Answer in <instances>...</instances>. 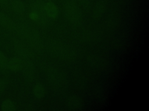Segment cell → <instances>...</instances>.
Returning <instances> with one entry per match:
<instances>
[{"instance_id":"1","label":"cell","mask_w":149,"mask_h":111,"mask_svg":"<svg viewBox=\"0 0 149 111\" xmlns=\"http://www.w3.org/2000/svg\"><path fill=\"white\" fill-rule=\"evenodd\" d=\"M19 31L26 39L29 45L37 51H40L42 49V40L38 33L34 29L27 26H20Z\"/></svg>"},{"instance_id":"2","label":"cell","mask_w":149,"mask_h":111,"mask_svg":"<svg viewBox=\"0 0 149 111\" xmlns=\"http://www.w3.org/2000/svg\"><path fill=\"white\" fill-rule=\"evenodd\" d=\"M49 84L55 88L61 90L66 87L67 80L63 73L59 69L51 67L47 72Z\"/></svg>"},{"instance_id":"3","label":"cell","mask_w":149,"mask_h":111,"mask_svg":"<svg viewBox=\"0 0 149 111\" xmlns=\"http://www.w3.org/2000/svg\"><path fill=\"white\" fill-rule=\"evenodd\" d=\"M65 15L67 19L74 25H79L82 20L81 13L77 5L72 1H68L64 7Z\"/></svg>"},{"instance_id":"4","label":"cell","mask_w":149,"mask_h":111,"mask_svg":"<svg viewBox=\"0 0 149 111\" xmlns=\"http://www.w3.org/2000/svg\"><path fill=\"white\" fill-rule=\"evenodd\" d=\"M48 47L51 53L60 59H70L73 56L71 49L58 42H51Z\"/></svg>"},{"instance_id":"5","label":"cell","mask_w":149,"mask_h":111,"mask_svg":"<svg viewBox=\"0 0 149 111\" xmlns=\"http://www.w3.org/2000/svg\"><path fill=\"white\" fill-rule=\"evenodd\" d=\"M33 10L37 13L39 16L40 23L45 24L47 23L48 17H47L45 10V3L42 0H34L32 3Z\"/></svg>"},{"instance_id":"6","label":"cell","mask_w":149,"mask_h":111,"mask_svg":"<svg viewBox=\"0 0 149 111\" xmlns=\"http://www.w3.org/2000/svg\"><path fill=\"white\" fill-rule=\"evenodd\" d=\"M45 10L47 17L51 19L56 18L59 14L58 6L52 1H48L45 3Z\"/></svg>"},{"instance_id":"7","label":"cell","mask_w":149,"mask_h":111,"mask_svg":"<svg viewBox=\"0 0 149 111\" xmlns=\"http://www.w3.org/2000/svg\"><path fill=\"white\" fill-rule=\"evenodd\" d=\"M22 68L23 69V73L27 79L33 78L35 75V69L33 64L29 60H26L24 62H22Z\"/></svg>"},{"instance_id":"8","label":"cell","mask_w":149,"mask_h":111,"mask_svg":"<svg viewBox=\"0 0 149 111\" xmlns=\"http://www.w3.org/2000/svg\"><path fill=\"white\" fill-rule=\"evenodd\" d=\"M15 47L16 51L17 53V54L24 58L29 59L31 57V52L23 43L19 42H16L15 44Z\"/></svg>"},{"instance_id":"9","label":"cell","mask_w":149,"mask_h":111,"mask_svg":"<svg viewBox=\"0 0 149 111\" xmlns=\"http://www.w3.org/2000/svg\"><path fill=\"white\" fill-rule=\"evenodd\" d=\"M68 105L73 110H78L82 106V101L76 96H71L68 99Z\"/></svg>"},{"instance_id":"10","label":"cell","mask_w":149,"mask_h":111,"mask_svg":"<svg viewBox=\"0 0 149 111\" xmlns=\"http://www.w3.org/2000/svg\"><path fill=\"white\" fill-rule=\"evenodd\" d=\"M22 61L18 57H13L8 61L7 67L10 70L16 71L22 68Z\"/></svg>"},{"instance_id":"11","label":"cell","mask_w":149,"mask_h":111,"mask_svg":"<svg viewBox=\"0 0 149 111\" xmlns=\"http://www.w3.org/2000/svg\"><path fill=\"white\" fill-rule=\"evenodd\" d=\"M35 97L38 99L42 98L45 95V89L44 86L41 84H36L33 90Z\"/></svg>"},{"instance_id":"12","label":"cell","mask_w":149,"mask_h":111,"mask_svg":"<svg viewBox=\"0 0 149 111\" xmlns=\"http://www.w3.org/2000/svg\"><path fill=\"white\" fill-rule=\"evenodd\" d=\"M12 6L13 10L18 14H21L23 13L25 9L24 4L20 0H15L12 2Z\"/></svg>"},{"instance_id":"13","label":"cell","mask_w":149,"mask_h":111,"mask_svg":"<svg viewBox=\"0 0 149 111\" xmlns=\"http://www.w3.org/2000/svg\"><path fill=\"white\" fill-rule=\"evenodd\" d=\"M0 23L8 28L13 29L15 27L14 23L1 12H0Z\"/></svg>"},{"instance_id":"14","label":"cell","mask_w":149,"mask_h":111,"mask_svg":"<svg viewBox=\"0 0 149 111\" xmlns=\"http://www.w3.org/2000/svg\"><path fill=\"white\" fill-rule=\"evenodd\" d=\"M15 109L14 103L9 99L4 101L2 104V110L3 111H13Z\"/></svg>"},{"instance_id":"15","label":"cell","mask_w":149,"mask_h":111,"mask_svg":"<svg viewBox=\"0 0 149 111\" xmlns=\"http://www.w3.org/2000/svg\"><path fill=\"white\" fill-rule=\"evenodd\" d=\"M8 61L4 54L0 51V68H5L7 67Z\"/></svg>"},{"instance_id":"16","label":"cell","mask_w":149,"mask_h":111,"mask_svg":"<svg viewBox=\"0 0 149 111\" xmlns=\"http://www.w3.org/2000/svg\"><path fill=\"white\" fill-rule=\"evenodd\" d=\"M103 10H104V7H103V5H102V4L97 5V6H96L94 10V14L98 16L99 15L102 14V13L103 12Z\"/></svg>"},{"instance_id":"17","label":"cell","mask_w":149,"mask_h":111,"mask_svg":"<svg viewBox=\"0 0 149 111\" xmlns=\"http://www.w3.org/2000/svg\"><path fill=\"white\" fill-rule=\"evenodd\" d=\"M29 17L32 20H34V21H38L39 20V16L37 14V13L36 12H35L34 11H32L30 13V15H29Z\"/></svg>"},{"instance_id":"18","label":"cell","mask_w":149,"mask_h":111,"mask_svg":"<svg viewBox=\"0 0 149 111\" xmlns=\"http://www.w3.org/2000/svg\"><path fill=\"white\" fill-rule=\"evenodd\" d=\"M79 1L80 2V3L83 5H84V6L88 5L90 2V0H79Z\"/></svg>"},{"instance_id":"19","label":"cell","mask_w":149,"mask_h":111,"mask_svg":"<svg viewBox=\"0 0 149 111\" xmlns=\"http://www.w3.org/2000/svg\"><path fill=\"white\" fill-rule=\"evenodd\" d=\"M7 0H0V5H4L6 3Z\"/></svg>"}]
</instances>
